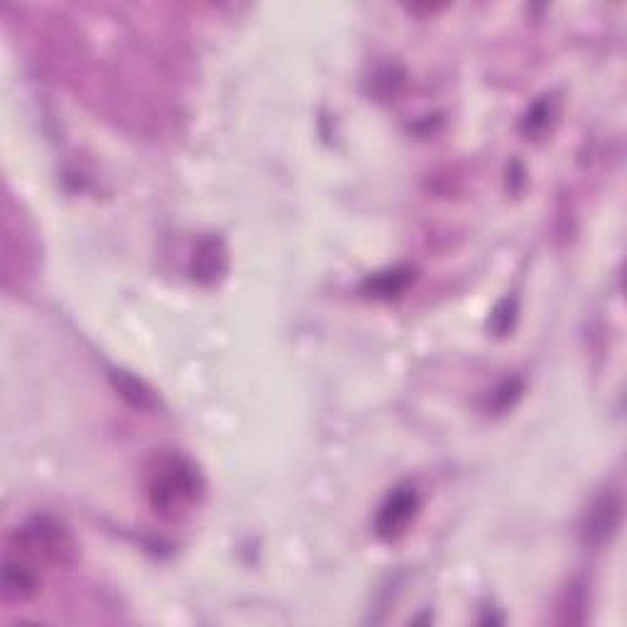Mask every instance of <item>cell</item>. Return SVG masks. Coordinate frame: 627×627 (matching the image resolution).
Wrapping results in <instances>:
<instances>
[{
  "label": "cell",
  "mask_w": 627,
  "mask_h": 627,
  "mask_svg": "<svg viewBox=\"0 0 627 627\" xmlns=\"http://www.w3.org/2000/svg\"><path fill=\"white\" fill-rule=\"evenodd\" d=\"M201 495V476L184 456H165L157 461L147 483V500L160 517L174 520L194 507Z\"/></svg>",
  "instance_id": "6da1fadb"
},
{
  "label": "cell",
  "mask_w": 627,
  "mask_h": 627,
  "mask_svg": "<svg viewBox=\"0 0 627 627\" xmlns=\"http://www.w3.org/2000/svg\"><path fill=\"white\" fill-rule=\"evenodd\" d=\"M15 537L27 559H42L62 566L72 564L76 556L74 537L52 517H32Z\"/></svg>",
  "instance_id": "7a4b0ae2"
},
{
  "label": "cell",
  "mask_w": 627,
  "mask_h": 627,
  "mask_svg": "<svg viewBox=\"0 0 627 627\" xmlns=\"http://www.w3.org/2000/svg\"><path fill=\"white\" fill-rule=\"evenodd\" d=\"M419 512V493L412 485L395 488L383 505H380L378 517H375V532L383 539H397L407 532L410 522Z\"/></svg>",
  "instance_id": "3957f363"
},
{
  "label": "cell",
  "mask_w": 627,
  "mask_h": 627,
  "mask_svg": "<svg viewBox=\"0 0 627 627\" xmlns=\"http://www.w3.org/2000/svg\"><path fill=\"white\" fill-rule=\"evenodd\" d=\"M623 520V498L613 490H605L591 505L586 517V539L591 544H603L613 537Z\"/></svg>",
  "instance_id": "277c9868"
},
{
  "label": "cell",
  "mask_w": 627,
  "mask_h": 627,
  "mask_svg": "<svg viewBox=\"0 0 627 627\" xmlns=\"http://www.w3.org/2000/svg\"><path fill=\"white\" fill-rule=\"evenodd\" d=\"M226 272V248L221 238H206L194 253V280L201 285H214Z\"/></svg>",
  "instance_id": "5b68a950"
},
{
  "label": "cell",
  "mask_w": 627,
  "mask_h": 627,
  "mask_svg": "<svg viewBox=\"0 0 627 627\" xmlns=\"http://www.w3.org/2000/svg\"><path fill=\"white\" fill-rule=\"evenodd\" d=\"M40 588V579H37L35 569L23 559H8L3 569V596L8 601H27Z\"/></svg>",
  "instance_id": "8992f818"
},
{
  "label": "cell",
  "mask_w": 627,
  "mask_h": 627,
  "mask_svg": "<svg viewBox=\"0 0 627 627\" xmlns=\"http://www.w3.org/2000/svg\"><path fill=\"white\" fill-rule=\"evenodd\" d=\"M111 383L118 390V395L125 397V400L133 407H138V410H152V407L157 405L150 387H147L140 378H135V375L125 373V370H111Z\"/></svg>",
  "instance_id": "52a82bcc"
},
{
  "label": "cell",
  "mask_w": 627,
  "mask_h": 627,
  "mask_svg": "<svg viewBox=\"0 0 627 627\" xmlns=\"http://www.w3.org/2000/svg\"><path fill=\"white\" fill-rule=\"evenodd\" d=\"M410 282H412V272L407 270V267H397V270L380 272V275L365 280L363 290L375 299H392V297H397V294L405 292Z\"/></svg>",
  "instance_id": "ba28073f"
},
{
  "label": "cell",
  "mask_w": 627,
  "mask_h": 627,
  "mask_svg": "<svg viewBox=\"0 0 627 627\" xmlns=\"http://www.w3.org/2000/svg\"><path fill=\"white\" fill-rule=\"evenodd\" d=\"M515 312H517V304L515 299H503V302L495 307V312L490 314V326L498 336H505L507 331L512 329V321H515Z\"/></svg>",
  "instance_id": "9c48e42d"
},
{
  "label": "cell",
  "mask_w": 627,
  "mask_h": 627,
  "mask_svg": "<svg viewBox=\"0 0 627 627\" xmlns=\"http://www.w3.org/2000/svg\"><path fill=\"white\" fill-rule=\"evenodd\" d=\"M549 116H552V108H549V101L534 103L532 111L527 113V118H525V130H527V133H530V135L544 133V130H547V125H549Z\"/></svg>",
  "instance_id": "30bf717a"
}]
</instances>
